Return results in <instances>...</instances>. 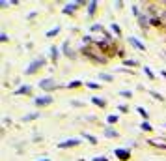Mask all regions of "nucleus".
<instances>
[{
    "instance_id": "obj_1",
    "label": "nucleus",
    "mask_w": 166,
    "mask_h": 161,
    "mask_svg": "<svg viewBox=\"0 0 166 161\" xmlns=\"http://www.w3.org/2000/svg\"><path fill=\"white\" fill-rule=\"evenodd\" d=\"M116 154H118V158H121V159H127V158H129V152H127V150H118Z\"/></svg>"
}]
</instances>
